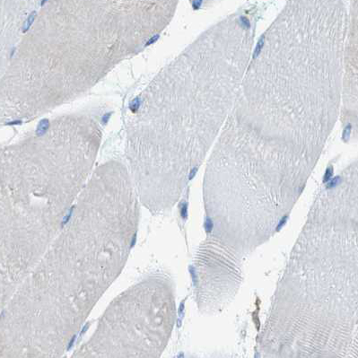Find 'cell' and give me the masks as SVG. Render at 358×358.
Returning <instances> with one entry per match:
<instances>
[{
  "label": "cell",
  "mask_w": 358,
  "mask_h": 358,
  "mask_svg": "<svg viewBox=\"0 0 358 358\" xmlns=\"http://www.w3.org/2000/svg\"><path fill=\"white\" fill-rule=\"evenodd\" d=\"M345 0H289L262 34L208 167L209 185H301L342 106Z\"/></svg>",
  "instance_id": "cell-1"
},
{
  "label": "cell",
  "mask_w": 358,
  "mask_h": 358,
  "mask_svg": "<svg viewBox=\"0 0 358 358\" xmlns=\"http://www.w3.org/2000/svg\"><path fill=\"white\" fill-rule=\"evenodd\" d=\"M128 168L92 173L62 230L0 315V357H59L118 277L137 227Z\"/></svg>",
  "instance_id": "cell-2"
},
{
  "label": "cell",
  "mask_w": 358,
  "mask_h": 358,
  "mask_svg": "<svg viewBox=\"0 0 358 358\" xmlns=\"http://www.w3.org/2000/svg\"><path fill=\"white\" fill-rule=\"evenodd\" d=\"M252 10L201 34L136 98L127 122L133 185L143 199L192 179L232 108L255 46Z\"/></svg>",
  "instance_id": "cell-3"
},
{
  "label": "cell",
  "mask_w": 358,
  "mask_h": 358,
  "mask_svg": "<svg viewBox=\"0 0 358 358\" xmlns=\"http://www.w3.org/2000/svg\"><path fill=\"white\" fill-rule=\"evenodd\" d=\"M180 0H43L0 79V124L78 99L168 27Z\"/></svg>",
  "instance_id": "cell-4"
},
{
  "label": "cell",
  "mask_w": 358,
  "mask_h": 358,
  "mask_svg": "<svg viewBox=\"0 0 358 358\" xmlns=\"http://www.w3.org/2000/svg\"><path fill=\"white\" fill-rule=\"evenodd\" d=\"M163 289L155 282L133 287L119 296L101 319L78 357H154L160 353L172 316Z\"/></svg>",
  "instance_id": "cell-5"
},
{
  "label": "cell",
  "mask_w": 358,
  "mask_h": 358,
  "mask_svg": "<svg viewBox=\"0 0 358 358\" xmlns=\"http://www.w3.org/2000/svg\"><path fill=\"white\" fill-rule=\"evenodd\" d=\"M357 3L348 18L343 60L341 120L357 128Z\"/></svg>",
  "instance_id": "cell-6"
},
{
  "label": "cell",
  "mask_w": 358,
  "mask_h": 358,
  "mask_svg": "<svg viewBox=\"0 0 358 358\" xmlns=\"http://www.w3.org/2000/svg\"><path fill=\"white\" fill-rule=\"evenodd\" d=\"M217 1H220V0H189V2L195 8H203Z\"/></svg>",
  "instance_id": "cell-7"
},
{
  "label": "cell",
  "mask_w": 358,
  "mask_h": 358,
  "mask_svg": "<svg viewBox=\"0 0 358 358\" xmlns=\"http://www.w3.org/2000/svg\"><path fill=\"white\" fill-rule=\"evenodd\" d=\"M206 229L208 231V232H210L212 230V228H213V223L210 221V220H208L207 222H206L205 224Z\"/></svg>",
  "instance_id": "cell-8"
},
{
  "label": "cell",
  "mask_w": 358,
  "mask_h": 358,
  "mask_svg": "<svg viewBox=\"0 0 358 358\" xmlns=\"http://www.w3.org/2000/svg\"><path fill=\"white\" fill-rule=\"evenodd\" d=\"M186 210H187L186 205H185V207H183V210H182L183 217H186Z\"/></svg>",
  "instance_id": "cell-9"
}]
</instances>
